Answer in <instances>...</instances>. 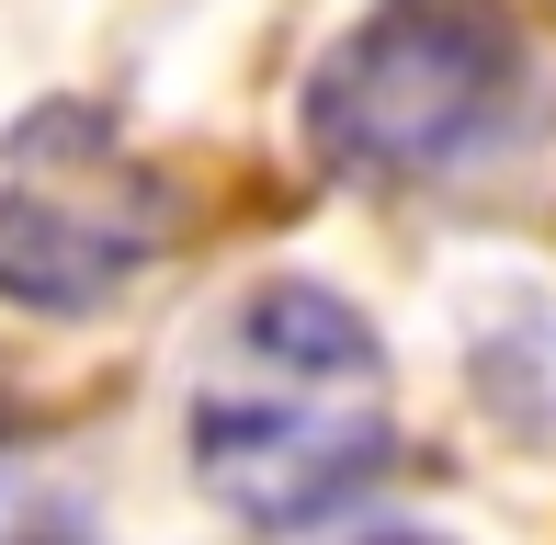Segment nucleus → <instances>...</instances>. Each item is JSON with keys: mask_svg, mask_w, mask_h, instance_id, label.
Instances as JSON below:
<instances>
[{"mask_svg": "<svg viewBox=\"0 0 556 545\" xmlns=\"http://www.w3.org/2000/svg\"><path fill=\"white\" fill-rule=\"evenodd\" d=\"M182 443H193V478L239 523H273V534L318 523L397 443L387 341L318 272H262L250 295H227V318L193 353Z\"/></svg>", "mask_w": 556, "mask_h": 545, "instance_id": "nucleus-1", "label": "nucleus"}, {"mask_svg": "<svg viewBox=\"0 0 556 545\" xmlns=\"http://www.w3.org/2000/svg\"><path fill=\"white\" fill-rule=\"evenodd\" d=\"M522 91L511 0H375L307 68V148L341 182H443Z\"/></svg>", "mask_w": 556, "mask_h": 545, "instance_id": "nucleus-2", "label": "nucleus"}, {"mask_svg": "<svg viewBox=\"0 0 556 545\" xmlns=\"http://www.w3.org/2000/svg\"><path fill=\"white\" fill-rule=\"evenodd\" d=\"M170 239V193L91 114H35L0 148V295L23 307H114Z\"/></svg>", "mask_w": 556, "mask_h": 545, "instance_id": "nucleus-3", "label": "nucleus"}, {"mask_svg": "<svg viewBox=\"0 0 556 545\" xmlns=\"http://www.w3.org/2000/svg\"><path fill=\"white\" fill-rule=\"evenodd\" d=\"M364 545H443V534H364Z\"/></svg>", "mask_w": 556, "mask_h": 545, "instance_id": "nucleus-4", "label": "nucleus"}, {"mask_svg": "<svg viewBox=\"0 0 556 545\" xmlns=\"http://www.w3.org/2000/svg\"><path fill=\"white\" fill-rule=\"evenodd\" d=\"M0 432H12V398H0Z\"/></svg>", "mask_w": 556, "mask_h": 545, "instance_id": "nucleus-5", "label": "nucleus"}]
</instances>
